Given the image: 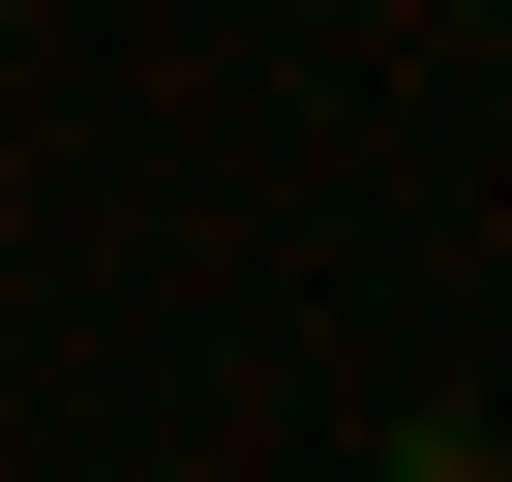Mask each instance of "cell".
<instances>
[{"instance_id": "1", "label": "cell", "mask_w": 512, "mask_h": 482, "mask_svg": "<svg viewBox=\"0 0 512 482\" xmlns=\"http://www.w3.org/2000/svg\"><path fill=\"white\" fill-rule=\"evenodd\" d=\"M362 482H512V422H392V452H362Z\"/></svg>"}]
</instances>
